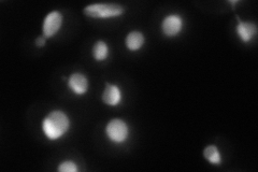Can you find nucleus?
<instances>
[{"mask_svg":"<svg viewBox=\"0 0 258 172\" xmlns=\"http://www.w3.org/2000/svg\"><path fill=\"white\" fill-rule=\"evenodd\" d=\"M69 128V119L62 112L54 111L43 120V131L50 139H57Z\"/></svg>","mask_w":258,"mask_h":172,"instance_id":"obj_1","label":"nucleus"},{"mask_svg":"<svg viewBox=\"0 0 258 172\" xmlns=\"http://www.w3.org/2000/svg\"><path fill=\"white\" fill-rule=\"evenodd\" d=\"M123 7L115 3H97L86 7L84 13L95 19H105V17L116 16L123 13Z\"/></svg>","mask_w":258,"mask_h":172,"instance_id":"obj_2","label":"nucleus"},{"mask_svg":"<svg viewBox=\"0 0 258 172\" xmlns=\"http://www.w3.org/2000/svg\"><path fill=\"white\" fill-rule=\"evenodd\" d=\"M107 134L111 140L122 142L128 136L127 125L120 119H113L107 126Z\"/></svg>","mask_w":258,"mask_h":172,"instance_id":"obj_3","label":"nucleus"},{"mask_svg":"<svg viewBox=\"0 0 258 172\" xmlns=\"http://www.w3.org/2000/svg\"><path fill=\"white\" fill-rule=\"evenodd\" d=\"M61 14L59 12H52L47 17L43 23V33L45 37H52L58 31L61 26Z\"/></svg>","mask_w":258,"mask_h":172,"instance_id":"obj_4","label":"nucleus"},{"mask_svg":"<svg viewBox=\"0 0 258 172\" xmlns=\"http://www.w3.org/2000/svg\"><path fill=\"white\" fill-rule=\"evenodd\" d=\"M182 28V20L177 15H170L163 22V30L167 36H175Z\"/></svg>","mask_w":258,"mask_h":172,"instance_id":"obj_5","label":"nucleus"},{"mask_svg":"<svg viewBox=\"0 0 258 172\" xmlns=\"http://www.w3.org/2000/svg\"><path fill=\"white\" fill-rule=\"evenodd\" d=\"M69 86L70 88L74 91L76 94H84L86 90H87V79H86L83 74L80 73H74L72 76L69 78Z\"/></svg>","mask_w":258,"mask_h":172,"instance_id":"obj_6","label":"nucleus"},{"mask_svg":"<svg viewBox=\"0 0 258 172\" xmlns=\"http://www.w3.org/2000/svg\"><path fill=\"white\" fill-rule=\"evenodd\" d=\"M105 91H103L102 99L109 106H115L120 100V90L115 85L107 84Z\"/></svg>","mask_w":258,"mask_h":172,"instance_id":"obj_7","label":"nucleus"},{"mask_svg":"<svg viewBox=\"0 0 258 172\" xmlns=\"http://www.w3.org/2000/svg\"><path fill=\"white\" fill-rule=\"evenodd\" d=\"M238 33L243 41H250L256 34V26L252 23H240L238 26Z\"/></svg>","mask_w":258,"mask_h":172,"instance_id":"obj_8","label":"nucleus"},{"mask_svg":"<svg viewBox=\"0 0 258 172\" xmlns=\"http://www.w3.org/2000/svg\"><path fill=\"white\" fill-rule=\"evenodd\" d=\"M143 42H144V38L143 34L139 31H133L130 32L127 38H126V45L129 50H138L142 47Z\"/></svg>","mask_w":258,"mask_h":172,"instance_id":"obj_9","label":"nucleus"},{"mask_svg":"<svg viewBox=\"0 0 258 172\" xmlns=\"http://www.w3.org/2000/svg\"><path fill=\"white\" fill-rule=\"evenodd\" d=\"M93 54L94 57L97 60H103L108 55V47L105 42L98 41L95 45L93 49Z\"/></svg>","mask_w":258,"mask_h":172,"instance_id":"obj_10","label":"nucleus"},{"mask_svg":"<svg viewBox=\"0 0 258 172\" xmlns=\"http://www.w3.org/2000/svg\"><path fill=\"white\" fill-rule=\"evenodd\" d=\"M204 157L211 162L212 164H219L221 162V156L220 153L217 151V148L213 145L208 146L204 150Z\"/></svg>","mask_w":258,"mask_h":172,"instance_id":"obj_11","label":"nucleus"},{"mask_svg":"<svg viewBox=\"0 0 258 172\" xmlns=\"http://www.w3.org/2000/svg\"><path fill=\"white\" fill-rule=\"evenodd\" d=\"M58 170L61 172H76L78 171V167L76 166V164L72 162H65L60 164Z\"/></svg>","mask_w":258,"mask_h":172,"instance_id":"obj_12","label":"nucleus"},{"mask_svg":"<svg viewBox=\"0 0 258 172\" xmlns=\"http://www.w3.org/2000/svg\"><path fill=\"white\" fill-rule=\"evenodd\" d=\"M44 43H45V39L43 37H40L36 40V44L38 45V47H43Z\"/></svg>","mask_w":258,"mask_h":172,"instance_id":"obj_13","label":"nucleus"}]
</instances>
